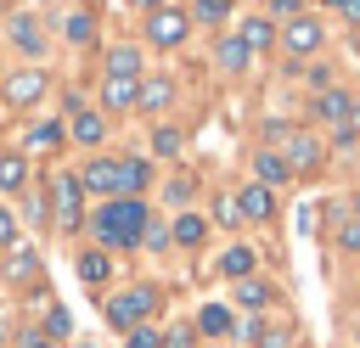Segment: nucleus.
Returning a JSON list of instances; mask_svg holds the SVG:
<instances>
[{
	"mask_svg": "<svg viewBox=\"0 0 360 348\" xmlns=\"http://www.w3.org/2000/svg\"><path fill=\"white\" fill-rule=\"evenodd\" d=\"M141 230H146V202H141V196H112V202H101V213H96V241H101V253L141 241Z\"/></svg>",
	"mask_w": 360,
	"mask_h": 348,
	"instance_id": "f257e3e1",
	"label": "nucleus"
},
{
	"mask_svg": "<svg viewBox=\"0 0 360 348\" xmlns=\"http://www.w3.org/2000/svg\"><path fill=\"white\" fill-rule=\"evenodd\" d=\"M79 185L96 191V196H107V202H112V196H135V191H129V163H107V157H96V163L79 174Z\"/></svg>",
	"mask_w": 360,
	"mask_h": 348,
	"instance_id": "f03ea898",
	"label": "nucleus"
},
{
	"mask_svg": "<svg viewBox=\"0 0 360 348\" xmlns=\"http://www.w3.org/2000/svg\"><path fill=\"white\" fill-rule=\"evenodd\" d=\"M51 225H79V208H84V185L73 180V174H51Z\"/></svg>",
	"mask_w": 360,
	"mask_h": 348,
	"instance_id": "7ed1b4c3",
	"label": "nucleus"
},
{
	"mask_svg": "<svg viewBox=\"0 0 360 348\" xmlns=\"http://www.w3.org/2000/svg\"><path fill=\"white\" fill-rule=\"evenodd\" d=\"M152 303H158V292H152V286H129V292H118V297L107 303V326H112V331H135V326H141V314H146Z\"/></svg>",
	"mask_w": 360,
	"mask_h": 348,
	"instance_id": "20e7f679",
	"label": "nucleus"
},
{
	"mask_svg": "<svg viewBox=\"0 0 360 348\" xmlns=\"http://www.w3.org/2000/svg\"><path fill=\"white\" fill-rule=\"evenodd\" d=\"M186 34H191V17L174 11V6H158V11L146 17V39H158V45H180Z\"/></svg>",
	"mask_w": 360,
	"mask_h": 348,
	"instance_id": "39448f33",
	"label": "nucleus"
},
{
	"mask_svg": "<svg viewBox=\"0 0 360 348\" xmlns=\"http://www.w3.org/2000/svg\"><path fill=\"white\" fill-rule=\"evenodd\" d=\"M281 163H287L292 174H315V168H321V140L304 135V129H292L287 146H281Z\"/></svg>",
	"mask_w": 360,
	"mask_h": 348,
	"instance_id": "423d86ee",
	"label": "nucleus"
},
{
	"mask_svg": "<svg viewBox=\"0 0 360 348\" xmlns=\"http://www.w3.org/2000/svg\"><path fill=\"white\" fill-rule=\"evenodd\" d=\"M321 39H326V34H321V22H315V17H292V22H287V34H281V45H287L292 56L321 51Z\"/></svg>",
	"mask_w": 360,
	"mask_h": 348,
	"instance_id": "0eeeda50",
	"label": "nucleus"
},
{
	"mask_svg": "<svg viewBox=\"0 0 360 348\" xmlns=\"http://www.w3.org/2000/svg\"><path fill=\"white\" fill-rule=\"evenodd\" d=\"M349 112H354V101H349L343 90H321V95H315V118H321V123L349 129Z\"/></svg>",
	"mask_w": 360,
	"mask_h": 348,
	"instance_id": "6e6552de",
	"label": "nucleus"
},
{
	"mask_svg": "<svg viewBox=\"0 0 360 348\" xmlns=\"http://www.w3.org/2000/svg\"><path fill=\"white\" fill-rule=\"evenodd\" d=\"M6 95H11L17 107H34V101L45 95V73H34V67H28V73H17V79H6Z\"/></svg>",
	"mask_w": 360,
	"mask_h": 348,
	"instance_id": "1a4fd4ad",
	"label": "nucleus"
},
{
	"mask_svg": "<svg viewBox=\"0 0 360 348\" xmlns=\"http://www.w3.org/2000/svg\"><path fill=\"white\" fill-rule=\"evenodd\" d=\"M101 135H107V118L90 112V107H79V112H73V140H79V146H101Z\"/></svg>",
	"mask_w": 360,
	"mask_h": 348,
	"instance_id": "9d476101",
	"label": "nucleus"
},
{
	"mask_svg": "<svg viewBox=\"0 0 360 348\" xmlns=\"http://www.w3.org/2000/svg\"><path fill=\"white\" fill-rule=\"evenodd\" d=\"M253 174H259V185H264V191H270V185H287V180H292V168L281 163V152H259V157H253Z\"/></svg>",
	"mask_w": 360,
	"mask_h": 348,
	"instance_id": "9b49d317",
	"label": "nucleus"
},
{
	"mask_svg": "<svg viewBox=\"0 0 360 348\" xmlns=\"http://www.w3.org/2000/svg\"><path fill=\"white\" fill-rule=\"evenodd\" d=\"M236 202H242V219H270V208H276V196L253 180V185H242L236 191Z\"/></svg>",
	"mask_w": 360,
	"mask_h": 348,
	"instance_id": "f8f14e48",
	"label": "nucleus"
},
{
	"mask_svg": "<svg viewBox=\"0 0 360 348\" xmlns=\"http://www.w3.org/2000/svg\"><path fill=\"white\" fill-rule=\"evenodd\" d=\"M6 28H11V45H17V51H28V56H39V51H45V39H39L34 17H11Z\"/></svg>",
	"mask_w": 360,
	"mask_h": 348,
	"instance_id": "ddd939ff",
	"label": "nucleus"
},
{
	"mask_svg": "<svg viewBox=\"0 0 360 348\" xmlns=\"http://www.w3.org/2000/svg\"><path fill=\"white\" fill-rule=\"evenodd\" d=\"M135 73H141L135 45H112V56H107V79H135Z\"/></svg>",
	"mask_w": 360,
	"mask_h": 348,
	"instance_id": "4468645a",
	"label": "nucleus"
},
{
	"mask_svg": "<svg viewBox=\"0 0 360 348\" xmlns=\"http://www.w3.org/2000/svg\"><path fill=\"white\" fill-rule=\"evenodd\" d=\"M197 331H202V337H225V331H231V309L202 303V309H197Z\"/></svg>",
	"mask_w": 360,
	"mask_h": 348,
	"instance_id": "2eb2a0df",
	"label": "nucleus"
},
{
	"mask_svg": "<svg viewBox=\"0 0 360 348\" xmlns=\"http://www.w3.org/2000/svg\"><path fill=\"white\" fill-rule=\"evenodd\" d=\"M248 56H253V51H248V39H236V34H231V39H219V67L242 73V67H248Z\"/></svg>",
	"mask_w": 360,
	"mask_h": 348,
	"instance_id": "dca6fc26",
	"label": "nucleus"
},
{
	"mask_svg": "<svg viewBox=\"0 0 360 348\" xmlns=\"http://www.w3.org/2000/svg\"><path fill=\"white\" fill-rule=\"evenodd\" d=\"M135 84H141V79H107V84H101V101H107V107H135Z\"/></svg>",
	"mask_w": 360,
	"mask_h": 348,
	"instance_id": "f3484780",
	"label": "nucleus"
},
{
	"mask_svg": "<svg viewBox=\"0 0 360 348\" xmlns=\"http://www.w3.org/2000/svg\"><path fill=\"white\" fill-rule=\"evenodd\" d=\"M169 101V79H146V84H135V107H146V112H158Z\"/></svg>",
	"mask_w": 360,
	"mask_h": 348,
	"instance_id": "a211bd4d",
	"label": "nucleus"
},
{
	"mask_svg": "<svg viewBox=\"0 0 360 348\" xmlns=\"http://www.w3.org/2000/svg\"><path fill=\"white\" fill-rule=\"evenodd\" d=\"M107 269H112V258H107V253H101V247H90V253H84V258H79V275H84V281H90V286H101V281H107Z\"/></svg>",
	"mask_w": 360,
	"mask_h": 348,
	"instance_id": "6ab92c4d",
	"label": "nucleus"
},
{
	"mask_svg": "<svg viewBox=\"0 0 360 348\" xmlns=\"http://www.w3.org/2000/svg\"><path fill=\"white\" fill-rule=\"evenodd\" d=\"M62 146V123H34L28 129V152H56Z\"/></svg>",
	"mask_w": 360,
	"mask_h": 348,
	"instance_id": "aec40b11",
	"label": "nucleus"
},
{
	"mask_svg": "<svg viewBox=\"0 0 360 348\" xmlns=\"http://www.w3.org/2000/svg\"><path fill=\"white\" fill-rule=\"evenodd\" d=\"M169 236H174V241H180V247H197V241H202V213H180V219H174V230H169Z\"/></svg>",
	"mask_w": 360,
	"mask_h": 348,
	"instance_id": "412c9836",
	"label": "nucleus"
},
{
	"mask_svg": "<svg viewBox=\"0 0 360 348\" xmlns=\"http://www.w3.org/2000/svg\"><path fill=\"white\" fill-rule=\"evenodd\" d=\"M253 264H259V258H253L248 247H231V253L219 258V269H225V275H236V281H248V275H253Z\"/></svg>",
	"mask_w": 360,
	"mask_h": 348,
	"instance_id": "4be33fe9",
	"label": "nucleus"
},
{
	"mask_svg": "<svg viewBox=\"0 0 360 348\" xmlns=\"http://www.w3.org/2000/svg\"><path fill=\"white\" fill-rule=\"evenodd\" d=\"M22 180H28V163H22L17 152H6V157H0V191H17Z\"/></svg>",
	"mask_w": 360,
	"mask_h": 348,
	"instance_id": "5701e85b",
	"label": "nucleus"
},
{
	"mask_svg": "<svg viewBox=\"0 0 360 348\" xmlns=\"http://www.w3.org/2000/svg\"><path fill=\"white\" fill-rule=\"evenodd\" d=\"M6 275H11V281H34V275H39V258H34L28 247H22V253H11V264H6Z\"/></svg>",
	"mask_w": 360,
	"mask_h": 348,
	"instance_id": "b1692460",
	"label": "nucleus"
},
{
	"mask_svg": "<svg viewBox=\"0 0 360 348\" xmlns=\"http://www.w3.org/2000/svg\"><path fill=\"white\" fill-rule=\"evenodd\" d=\"M236 303L242 309H259V303H270V286L264 281H236Z\"/></svg>",
	"mask_w": 360,
	"mask_h": 348,
	"instance_id": "393cba45",
	"label": "nucleus"
},
{
	"mask_svg": "<svg viewBox=\"0 0 360 348\" xmlns=\"http://www.w3.org/2000/svg\"><path fill=\"white\" fill-rule=\"evenodd\" d=\"M62 28H68V39H73V45H84V39L96 34V17H90V11H73V17L62 22Z\"/></svg>",
	"mask_w": 360,
	"mask_h": 348,
	"instance_id": "a878e982",
	"label": "nucleus"
},
{
	"mask_svg": "<svg viewBox=\"0 0 360 348\" xmlns=\"http://www.w3.org/2000/svg\"><path fill=\"white\" fill-rule=\"evenodd\" d=\"M68 331H73V320H68V309H56V314L45 320V342H56V348H62V337H68Z\"/></svg>",
	"mask_w": 360,
	"mask_h": 348,
	"instance_id": "bb28decb",
	"label": "nucleus"
},
{
	"mask_svg": "<svg viewBox=\"0 0 360 348\" xmlns=\"http://www.w3.org/2000/svg\"><path fill=\"white\" fill-rule=\"evenodd\" d=\"M152 152H158V157H174V152H180V135H174V129H152Z\"/></svg>",
	"mask_w": 360,
	"mask_h": 348,
	"instance_id": "cd10ccee",
	"label": "nucleus"
},
{
	"mask_svg": "<svg viewBox=\"0 0 360 348\" xmlns=\"http://www.w3.org/2000/svg\"><path fill=\"white\" fill-rule=\"evenodd\" d=\"M214 213H219V225H242V202H236V191H231V196H219V202H214Z\"/></svg>",
	"mask_w": 360,
	"mask_h": 348,
	"instance_id": "c85d7f7f",
	"label": "nucleus"
},
{
	"mask_svg": "<svg viewBox=\"0 0 360 348\" xmlns=\"http://www.w3.org/2000/svg\"><path fill=\"white\" fill-rule=\"evenodd\" d=\"M236 39H248V51H259V45L270 39V22H259V17H253V22H248V28L236 34Z\"/></svg>",
	"mask_w": 360,
	"mask_h": 348,
	"instance_id": "c756f323",
	"label": "nucleus"
},
{
	"mask_svg": "<svg viewBox=\"0 0 360 348\" xmlns=\"http://www.w3.org/2000/svg\"><path fill=\"white\" fill-rule=\"evenodd\" d=\"M225 11H231V0H197V17L202 22H225Z\"/></svg>",
	"mask_w": 360,
	"mask_h": 348,
	"instance_id": "7c9ffc66",
	"label": "nucleus"
},
{
	"mask_svg": "<svg viewBox=\"0 0 360 348\" xmlns=\"http://www.w3.org/2000/svg\"><path fill=\"white\" fill-rule=\"evenodd\" d=\"M338 247H343V253H360V219H349V225L338 230Z\"/></svg>",
	"mask_w": 360,
	"mask_h": 348,
	"instance_id": "2f4dec72",
	"label": "nucleus"
},
{
	"mask_svg": "<svg viewBox=\"0 0 360 348\" xmlns=\"http://www.w3.org/2000/svg\"><path fill=\"white\" fill-rule=\"evenodd\" d=\"M129 348H158V326H135L129 331Z\"/></svg>",
	"mask_w": 360,
	"mask_h": 348,
	"instance_id": "473e14b6",
	"label": "nucleus"
},
{
	"mask_svg": "<svg viewBox=\"0 0 360 348\" xmlns=\"http://www.w3.org/2000/svg\"><path fill=\"white\" fill-rule=\"evenodd\" d=\"M259 348H292V331H259Z\"/></svg>",
	"mask_w": 360,
	"mask_h": 348,
	"instance_id": "72a5a7b5",
	"label": "nucleus"
},
{
	"mask_svg": "<svg viewBox=\"0 0 360 348\" xmlns=\"http://www.w3.org/2000/svg\"><path fill=\"white\" fill-rule=\"evenodd\" d=\"M17 241V219H11V208H0V247H11Z\"/></svg>",
	"mask_w": 360,
	"mask_h": 348,
	"instance_id": "f704fd0d",
	"label": "nucleus"
},
{
	"mask_svg": "<svg viewBox=\"0 0 360 348\" xmlns=\"http://www.w3.org/2000/svg\"><path fill=\"white\" fill-rule=\"evenodd\" d=\"M146 180H152V168H146V163H141V157H135V163H129V191H141V185H146Z\"/></svg>",
	"mask_w": 360,
	"mask_h": 348,
	"instance_id": "c9c22d12",
	"label": "nucleus"
},
{
	"mask_svg": "<svg viewBox=\"0 0 360 348\" xmlns=\"http://www.w3.org/2000/svg\"><path fill=\"white\" fill-rule=\"evenodd\" d=\"M141 241H146V247H163V241H169V230H163V225H152V219H146V230H141Z\"/></svg>",
	"mask_w": 360,
	"mask_h": 348,
	"instance_id": "e433bc0d",
	"label": "nucleus"
},
{
	"mask_svg": "<svg viewBox=\"0 0 360 348\" xmlns=\"http://www.w3.org/2000/svg\"><path fill=\"white\" fill-rule=\"evenodd\" d=\"M163 348H191V331H186V326H174V331L163 337Z\"/></svg>",
	"mask_w": 360,
	"mask_h": 348,
	"instance_id": "4c0bfd02",
	"label": "nucleus"
},
{
	"mask_svg": "<svg viewBox=\"0 0 360 348\" xmlns=\"http://www.w3.org/2000/svg\"><path fill=\"white\" fill-rule=\"evenodd\" d=\"M270 6H276L281 17H298V0H270Z\"/></svg>",
	"mask_w": 360,
	"mask_h": 348,
	"instance_id": "58836bf2",
	"label": "nucleus"
},
{
	"mask_svg": "<svg viewBox=\"0 0 360 348\" xmlns=\"http://www.w3.org/2000/svg\"><path fill=\"white\" fill-rule=\"evenodd\" d=\"M343 17H349V22H360V0H349V6H343Z\"/></svg>",
	"mask_w": 360,
	"mask_h": 348,
	"instance_id": "ea45409f",
	"label": "nucleus"
},
{
	"mask_svg": "<svg viewBox=\"0 0 360 348\" xmlns=\"http://www.w3.org/2000/svg\"><path fill=\"white\" fill-rule=\"evenodd\" d=\"M349 135H360V101H354V112H349Z\"/></svg>",
	"mask_w": 360,
	"mask_h": 348,
	"instance_id": "a19ab883",
	"label": "nucleus"
},
{
	"mask_svg": "<svg viewBox=\"0 0 360 348\" xmlns=\"http://www.w3.org/2000/svg\"><path fill=\"white\" fill-rule=\"evenodd\" d=\"M135 6H146V11H158V6H169V0H135Z\"/></svg>",
	"mask_w": 360,
	"mask_h": 348,
	"instance_id": "79ce46f5",
	"label": "nucleus"
},
{
	"mask_svg": "<svg viewBox=\"0 0 360 348\" xmlns=\"http://www.w3.org/2000/svg\"><path fill=\"white\" fill-rule=\"evenodd\" d=\"M28 342H34V348H56V342H39V337H28Z\"/></svg>",
	"mask_w": 360,
	"mask_h": 348,
	"instance_id": "37998d69",
	"label": "nucleus"
},
{
	"mask_svg": "<svg viewBox=\"0 0 360 348\" xmlns=\"http://www.w3.org/2000/svg\"><path fill=\"white\" fill-rule=\"evenodd\" d=\"M326 6H338V11H343V6H349V0H326Z\"/></svg>",
	"mask_w": 360,
	"mask_h": 348,
	"instance_id": "c03bdc74",
	"label": "nucleus"
},
{
	"mask_svg": "<svg viewBox=\"0 0 360 348\" xmlns=\"http://www.w3.org/2000/svg\"><path fill=\"white\" fill-rule=\"evenodd\" d=\"M354 213H360V196H354Z\"/></svg>",
	"mask_w": 360,
	"mask_h": 348,
	"instance_id": "a18cd8bd",
	"label": "nucleus"
}]
</instances>
